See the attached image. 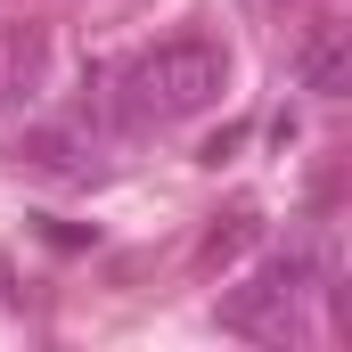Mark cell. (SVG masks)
<instances>
[{
	"mask_svg": "<svg viewBox=\"0 0 352 352\" xmlns=\"http://www.w3.org/2000/svg\"><path fill=\"white\" fill-rule=\"evenodd\" d=\"M41 90H50V25L16 16L0 25V115H25Z\"/></svg>",
	"mask_w": 352,
	"mask_h": 352,
	"instance_id": "obj_3",
	"label": "cell"
},
{
	"mask_svg": "<svg viewBox=\"0 0 352 352\" xmlns=\"http://www.w3.org/2000/svg\"><path fill=\"white\" fill-rule=\"evenodd\" d=\"M311 295H328V303L344 295V287H336V254H328L320 238H295V246H287V254H270L246 287H230V295H221V328H230V336L287 344V336L303 328V303H311Z\"/></svg>",
	"mask_w": 352,
	"mask_h": 352,
	"instance_id": "obj_2",
	"label": "cell"
},
{
	"mask_svg": "<svg viewBox=\"0 0 352 352\" xmlns=\"http://www.w3.org/2000/svg\"><path fill=\"white\" fill-rule=\"evenodd\" d=\"M295 82L311 90V98H344V90H352V41H344V25L303 33V50H295Z\"/></svg>",
	"mask_w": 352,
	"mask_h": 352,
	"instance_id": "obj_4",
	"label": "cell"
},
{
	"mask_svg": "<svg viewBox=\"0 0 352 352\" xmlns=\"http://www.w3.org/2000/svg\"><path fill=\"white\" fill-rule=\"evenodd\" d=\"M254 238H263V213H254V205H230V213L205 230V246H197V270H230L246 246H254Z\"/></svg>",
	"mask_w": 352,
	"mask_h": 352,
	"instance_id": "obj_5",
	"label": "cell"
},
{
	"mask_svg": "<svg viewBox=\"0 0 352 352\" xmlns=\"http://www.w3.org/2000/svg\"><path fill=\"white\" fill-rule=\"evenodd\" d=\"M221 90H230L221 41L180 33V41H156L148 58L123 66V98H115V107H123V123H188V115L221 107Z\"/></svg>",
	"mask_w": 352,
	"mask_h": 352,
	"instance_id": "obj_1",
	"label": "cell"
}]
</instances>
